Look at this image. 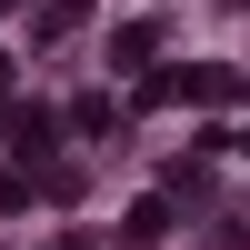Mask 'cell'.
Returning <instances> with one entry per match:
<instances>
[{"mask_svg":"<svg viewBox=\"0 0 250 250\" xmlns=\"http://www.w3.org/2000/svg\"><path fill=\"white\" fill-rule=\"evenodd\" d=\"M160 230H170V200H140V210H130V220H120V240H130V250H150Z\"/></svg>","mask_w":250,"mask_h":250,"instance_id":"cell-1","label":"cell"},{"mask_svg":"<svg viewBox=\"0 0 250 250\" xmlns=\"http://www.w3.org/2000/svg\"><path fill=\"white\" fill-rule=\"evenodd\" d=\"M50 130H60L50 110H10V150H30V160H40V150H50Z\"/></svg>","mask_w":250,"mask_h":250,"instance_id":"cell-2","label":"cell"},{"mask_svg":"<svg viewBox=\"0 0 250 250\" xmlns=\"http://www.w3.org/2000/svg\"><path fill=\"white\" fill-rule=\"evenodd\" d=\"M110 50H120V70H140V60H150V50H160V20H130V30H120V40H110Z\"/></svg>","mask_w":250,"mask_h":250,"instance_id":"cell-3","label":"cell"},{"mask_svg":"<svg viewBox=\"0 0 250 250\" xmlns=\"http://www.w3.org/2000/svg\"><path fill=\"white\" fill-rule=\"evenodd\" d=\"M20 200H30V180H20V170H0V210H20Z\"/></svg>","mask_w":250,"mask_h":250,"instance_id":"cell-4","label":"cell"}]
</instances>
